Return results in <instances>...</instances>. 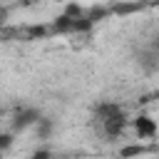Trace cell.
<instances>
[{
	"label": "cell",
	"instance_id": "cell-1",
	"mask_svg": "<svg viewBox=\"0 0 159 159\" xmlns=\"http://www.w3.org/2000/svg\"><path fill=\"white\" fill-rule=\"evenodd\" d=\"M89 122H92V129H94L97 137L112 142V139L122 137L124 129L129 127V114H127V109H124L119 102L102 99V102H97V104L92 107Z\"/></svg>",
	"mask_w": 159,
	"mask_h": 159
},
{
	"label": "cell",
	"instance_id": "cell-2",
	"mask_svg": "<svg viewBox=\"0 0 159 159\" xmlns=\"http://www.w3.org/2000/svg\"><path fill=\"white\" fill-rule=\"evenodd\" d=\"M139 60V67L142 70H147V72H159V32L147 42V45H142L139 47V55H137Z\"/></svg>",
	"mask_w": 159,
	"mask_h": 159
},
{
	"label": "cell",
	"instance_id": "cell-3",
	"mask_svg": "<svg viewBox=\"0 0 159 159\" xmlns=\"http://www.w3.org/2000/svg\"><path fill=\"white\" fill-rule=\"evenodd\" d=\"M40 119H42V117H40V112H37L35 107H20V109H15V114H12V132H22V129L37 124Z\"/></svg>",
	"mask_w": 159,
	"mask_h": 159
},
{
	"label": "cell",
	"instance_id": "cell-4",
	"mask_svg": "<svg viewBox=\"0 0 159 159\" xmlns=\"http://www.w3.org/2000/svg\"><path fill=\"white\" fill-rule=\"evenodd\" d=\"M132 124H134V132L139 134V139H152V137H157V129H159V127H157V122H154L149 114H139Z\"/></svg>",
	"mask_w": 159,
	"mask_h": 159
},
{
	"label": "cell",
	"instance_id": "cell-5",
	"mask_svg": "<svg viewBox=\"0 0 159 159\" xmlns=\"http://www.w3.org/2000/svg\"><path fill=\"white\" fill-rule=\"evenodd\" d=\"M30 2H32V0H22V5H30Z\"/></svg>",
	"mask_w": 159,
	"mask_h": 159
},
{
	"label": "cell",
	"instance_id": "cell-6",
	"mask_svg": "<svg viewBox=\"0 0 159 159\" xmlns=\"http://www.w3.org/2000/svg\"><path fill=\"white\" fill-rule=\"evenodd\" d=\"M157 97H159V92H157Z\"/></svg>",
	"mask_w": 159,
	"mask_h": 159
}]
</instances>
